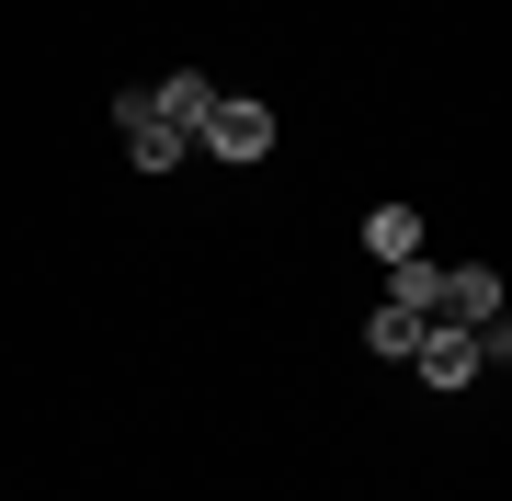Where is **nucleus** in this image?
I'll use <instances>...</instances> for the list:
<instances>
[{
  "mask_svg": "<svg viewBox=\"0 0 512 501\" xmlns=\"http://www.w3.org/2000/svg\"><path fill=\"white\" fill-rule=\"evenodd\" d=\"M205 103H217V80H205V69H160V80H148V114H171V126H205Z\"/></svg>",
  "mask_w": 512,
  "mask_h": 501,
  "instance_id": "obj_4",
  "label": "nucleus"
},
{
  "mask_svg": "<svg viewBox=\"0 0 512 501\" xmlns=\"http://www.w3.org/2000/svg\"><path fill=\"white\" fill-rule=\"evenodd\" d=\"M410 376H421V388H467V376H478V331H467V319H421Z\"/></svg>",
  "mask_w": 512,
  "mask_h": 501,
  "instance_id": "obj_3",
  "label": "nucleus"
},
{
  "mask_svg": "<svg viewBox=\"0 0 512 501\" xmlns=\"http://www.w3.org/2000/svg\"><path fill=\"white\" fill-rule=\"evenodd\" d=\"M365 251L376 262H410L421 251V217H410V205H376V217H365Z\"/></svg>",
  "mask_w": 512,
  "mask_h": 501,
  "instance_id": "obj_7",
  "label": "nucleus"
},
{
  "mask_svg": "<svg viewBox=\"0 0 512 501\" xmlns=\"http://www.w3.org/2000/svg\"><path fill=\"white\" fill-rule=\"evenodd\" d=\"M433 319H467V331H490V319H501V274H490V262L444 274V308H433Z\"/></svg>",
  "mask_w": 512,
  "mask_h": 501,
  "instance_id": "obj_5",
  "label": "nucleus"
},
{
  "mask_svg": "<svg viewBox=\"0 0 512 501\" xmlns=\"http://www.w3.org/2000/svg\"><path fill=\"white\" fill-rule=\"evenodd\" d=\"M114 137H126V171H183V160H194V137L171 126V114H148V80L114 92Z\"/></svg>",
  "mask_w": 512,
  "mask_h": 501,
  "instance_id": "obj_2",
  "label": "nucleus"
},
{
  "mask_svg": "<svg viewBox=\"0 0 512 501\" xmlns=\"http://www.w3.org/2000/svg\"><path fill=\"white\" fill-rule=\"evenodd\" d=\"M387 308H410V319H433V308H444V262H433V251H410V262H387Z\"/></svg>",
  "mask_w": 512,
  "mask_h": 501,
  "instance_id": "obj_6",
  "label": "nucleus"
},
{
  "mask_svg": "<svg viewBox=\"0 0 512 501\" xmlns=\"http://www.w3.org/2000/svg\"><path fill=\"white\" fill-rule=\"evenodd\" d=\"M194 160H274V103L217 92V103H205V126H194Z\"/></svg>",
  "mask_w": 512,
  "mask_h": 501,
  "instance_id": "obj_1",
  "label": "nucleus"
},
{
  "mask_svg": "<svg viewBox=\"0 0 512 501\" xmlns=\"http://www.w3.org/2000/svg\"><path fill=\"white\" fill-rule=\"evenodd\" d=\"M410 342H421L410 308H376V319H365V353H387V365H410Z\"/></svg>",
  "mask_w": 512,
  "mask_h": 501,
  "instance_id": "obj_8",
  "label": "nucleus"
}]
</instances>
